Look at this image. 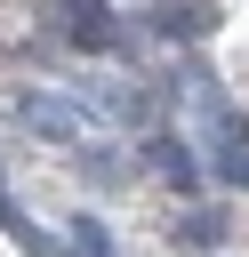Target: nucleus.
Here are the masks:
<instances>
[{
	"label": "nucleus",
	"instance_id": "6",
	"mask_svg": "<svg viewBox=\"0 0 249 257\" xmlns=\"http://www.w3.org/2000/svg\"><path fill=\"white\" fill-rule=\"evenodd\" d=\"M153 161H161L177 185H193V161H185V145H177V137H153Z\"/></svg>",
	"mask_w": 249,
	"mask_h": 257
},
{
	"label": "nucleus",
	"instance_id": "4",
	"mask_svg": "<svg viewBox=\"0 0 249 257\" xmlns=\"http://www.w3.org/2000/svg\"><path fill=\"white\" fill-rule=\"evenodd\" d=\"M56 8H64V24L80 40H104V0H56Z\"/></svg>",
	"mask_w": 249,
	"mask_h": 257
},
{
	"label": "nucleus",
	"instance_id": "1",
	"mask_svg": "<svg viewBox=\"0 0 249 257\" xmlns=\"http://www.w3.org/2000/svg\"><path fill=\"white\" fill-rule=\"evenodd\" d=\"M8 120H16V128H32V137H48V145H80V137H88V104H72V96H48V88H24V96H8Z\"/></svg>",
	"mask_w": 249,
	"mask_h": 257
},
{
	"label": "nucleus",
	"instance_id": "5",
	"mask_svg": "<svg viewBox=\"0 0 249 257\" xmlns=\"http://www.w3.org/2000/svg\"><path fill=\"white\" fill-rule=\"evenodd\" d=\"M177 241H225V217L217 209H185L177 217Z\"/></svg>",
	"mask_w": 249,
	"mask_h": 257
},
{
	"label": "nucleus",
	"instance_id": "3",
	"mask_svg": "<svg viewBox=\"0 0 249 257\" xmlns=\"http://www.w3.org/2000/svg\"><path fill=\"white\" fill-rule=\"evenodd\" d=\"M209 24H217L209 0H169V8H161V32H177V40H201Z\"/></svg>",
	"mask_w": 249,
	"mask_h": 257
},
{
	"label": "nucleus",
	"instance_id": "7",
	"mask_svg": "<svg viewBox=\"0 0 249 257\" xmlns=\"http://www.w3.org/2000/svg\"><path fill=\"white\" fill-rule=\"evenodd\" d=\"M72 249H80V257H112V241H104L96 217H72Z\"/></svg>",
	"mask_w": 249,
	"mask_h": 257
},
{
	"label": "nucleus",
	"instance_id": "2",
	"mask_svg": "<svg viewBox=\"0 0 249 257\" xmlns=\"http://www.w3.org/2000/svg\"><path fill=\"white\" fill-rule=\"evenodd\" d=\"M0 233H8V241H16L24 257H72V249H56V241H48V233H40V225H32V217H24V209H16L8 193H0Z\"/></svg>",
	"mask_w": 249,
	"mask_h": 257
}]
</instances>
